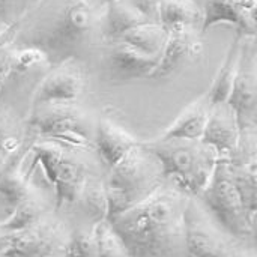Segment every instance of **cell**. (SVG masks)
<instances>
[{"label": "cell", "mask_w": 257, "mask_h": 257, "mask_svg": "<svg viewBox=\"0 0 257 257\" xmlns=\"http://www.w3.org/2000/svg\"><path fill=\"white\" fill-rule=\"evenodd\" d=\"M105 0H42L14 36L18 47L41 50L57 65L92 54L102 44Z\"/></svg>", "instance_id": "1"}, {"label": "cell", "mask_w": 257, "mask_h": 257, "mask_svg": "<svg viewBox=\"0 0 257 257\" xmlns=\"http://www.w3.org/2000/svg\"><path fill=\"white\" fill-rule=\"evenodd\" d=\"M191 194L172 178L139 205L108 218L133 257H187L185 209Z\"/></svg>", "instance_id": "2"}, {"label": "cell", "mask_w": 257, "mask_h": 257, "mask_svg": "<svg viewBox=\"0 0 257 257\" xmlns=\"http://www.w3.org/2000/svg\"><path fill=\"white\" fill-rule=\"evenodd\" d=\"M30 170L39 167L54 194V209L66 212L78 199L86 181L105 172L93 146H75L56 139H33Z\"/></svg>", "instance_id": "3"}, {"label": "cell", "mask_w": 257, "mask_h": 257, "mask_svg": "<svg viewBox=\"0 0 257 257\" xmlns=\"http://www.w3.org/2000/svg\"><path fill=\"white\" fill-rule=\"evenodd\" d=\"M166 172L160 158L143 140L105 172L104 185L108 218L148 199L164 181Z\"/></svg>", "instance_id": "4"}, {"label": "cell", "mask_w": 257, "mask_h": 257, "mask_svg": "<svg viewBox=\"0 0 257 257\" xmlns=\"http://www.w3.org/2000/svg\"><path fill=\"white\" fill-rule=\"evenodd\" d=\"M145 143L160 158L166 176L191 196H199L205 190L220 160L218 152L202 139L155 137Z\"/></svg>", "instance_id": "5"}, {"label": "cell", "mask_w": 257, "mask_h": 257, "mask_svg": "<svg viewBox=\"0 0 257 257\" xmlns=\"http://www.w3.org/2000/svg\"><path fill=\"white\" fill-rule=\"evenodd\" d=\"M96 117L83 101L47 102L29 108L26 126L35 139H56L75 146H93Z\"/></svg>", "instance_id": "6"}, {"label": "cell", "mask_w": 257, "mask_h": 257, "mask_svg": "<svg viewBox=\"0 0 257 257\" xmlns=\"http://www.w3.org/2000/svg\"><path fill=\"white\" fill-rule=\"evenodd\" d=\"M197 197L235 239L254 242L256 224L245 211L224 157H220L208 185Z\"/></svg>", "instance_id": "7"}, {"label": "cell", "mask_w": 257, "mask_h": 257, "mask_svg": "<svg viewBox=\"0 0 257 257\" xmlns=\"http://www.w3.org/2000/svg\"><path fill=\"white\" fill-rule=\"evenodd\" d=\"M238 244L202 200L191 196L185 209L187 257H229Z\"/></svg>", "instance_id": "8"}, {"label": "cell", "mask_w": 257, "mask_h": 257, "mask_svg": "<svg viewBox=\"0 0 257 257\" xmlns=\"http://www.w3.org/2000/svg\"><path fill=\"white\" fill-rule=\"evenodd\" d=\"M71 224L56 209L41 217L33 224L14 232L5 257H56L62 256L68 244Z\"/></svg>", "instance_id": "9"}, {"label": "cell", "mask_w": 257, "mask_h": 257, "mask_svg": "<svg viewBox=\"0 0 257 257\" xmlns=\"http://www.w3.org/2000/svg\"><path fill=\"white\" fill-rule=\"evenodd\" d=\"M98 51L104 74L111 83L151 78L160 60L122 38L102 41Z\"/></svg>", "instance_id": "10"}, {"label": "cell", "mask_w": 257, "mask_h": 257, "mask_svg": "<svg viewBox=\"0 0 257 257\" xmlns=\"http://www.w3.org/2000/svg\"><path fill=\"white\" fill-rule=\"evenodd\" d=\"M89 86L86 63L78 59H68L53 65L36 86L30 107L47 102L83 101Z\"/></svg>", "instance_id": "11"}, {"label": "cell", "mask_w": 257, "mask_h": 257, "mask_svg": "<svg viewBox=\"0 0 257 257\" xmlns=\"http://www.w3.org/2000/svg\"><path fill=\"white\" fill-rule=\"evenodd\" d=\"M227 104L238 117L239 128L257 126V51L256 39L244 38L238 60L236 75Z\"/></svg>", "instance_id": "12"}, {"label": "cell", "mask_w": 257, "mask_h": 257, "mask_svg": "<svg viewBox=\"0 0 257 257\" xmlns=\"http://www.w3.org/2000/svg\"><path fill=\"white\" fill-rule=\"evenodd\" d=\"M227 160L232 181L241 196L250 220L256 224L257 214V126L241 130L238 143Z\"/></svg>", "instance_id": "13"}, {"label": "cell", "mask_w": 257, "mask_h": 257, "mask_svg": "<svg viewBox=\"0 0 257 257\" xmlns=\"http://www.w3.org/2000/svg\"><path fill=\"white\" fill-rule=\"evenodd\" d=\"M200 27L179 24L167 29V38L151 80H167L178 75L203 54Z\"/></svg>", "instance_id": "14"}, {"label": "cell", "mask_w": 257, "mask_h": 257, "mask_svg": "<svg viewBox=\"0 0 257 257\" xmlns=\"http://www.w3.org/2000/svg\"><path fill=\"white\" fill-rule=\"evenodd\" d=\"M256 8L257 0H203L200 30L229 24L244 38H256Z\"/></svg>", "instance_id": "15"}, {"label": "cell", "mask_w": 257, "mask_h": 257, "mask_svg": "<svg viewBox=\"0 0 257 257\" xmlns=\"http://www.w3.org/2000/svg\"><path fill=\"white\" fill-rule=\"evenodd\" d=\"M35 137L29 134L20 149L11 154L0 167V197L6 202L9 212L33 187L30 170V145Z\"/></svg>", "instance_id": "16"}, {"label": "cell", "mask_w": 257, "mask_h": 257, "mask_svg": "<svg viewBox=\"0 0 257 257\" xmlns=\"http://www.w3.org/2000/svg\"><path fill=\"white\" fill-rule=\"evenodd\" d=\"M137 143H140V140L110 116L99 114L96 117L93 148L105 172L119 163Z\"/></svg>", "instance_id": "17"}, {"label": "cell", "mask_w": 257, "mask_h": 257, "mask_svg": "<svg viewBox=\"0 0 257 257\" xmlns=\"http://www.w3.org/2000/svg\"><path fill=\"white\" fill-rule=\"evenodd\" d=\"M105 172H99L92 175L75 203L63 214L69 223H86V224H98L108 217V205H107V194L104 185Z\"/></svg>", "instance_id": "18"}, {"label": "cell", "mask_w": 257, "mask_h": 257, "mask_svg": "<svg viewBox=\"0 0 257 257\" xmlns=\"http://www.w3.org/2000/svg\"><path fill=\"white\" fill-rule=\"evenodd\" d=\"M241 128L236 113L227 104H214L202 136V140L212 146L220 157H227L238 143Z\"/></svg>", "instance_id": "19"}, {"label": "cell", "mask_w": 257, "mask_h": 257, "mask_svg": "<svg viewBox=\"0 0 257 257\" xmlns=\"http://www.w3.org/2000/svg\"><path fill=\"white\" fill-rule=\"evenodd\" d=\"M54 211V194L53 190L48 193L38 187H32L30 191L17 203V206L11 211L9 217L0 221V226L11 230L18 232L35 221H38L45 214Z\"/></svg>", "instance_id": "20"}, {"label": "cell", "mask_w": 257, "mask_h": 257, "mask_svg": "<svg viewBox=\"0 0 257 257\" xmlns=\"http://www.w3.org/2000/svg\"><path fill=\"white\" fill-rule=\"evenodd\" d=\"M211 108H212V102L208 93L205 92L203 95L191 101L158 137L191 139V140L202 139Z\"/></svg>", "instance_id": "21"}, {"label": "cell", "mask_w": 257, "mask_h": 257, "mask_svg": "<svg viewBox=\"0 0 257 257\" xmlns=\"http://www.w3.org/2000/svg\"><path fill=\"white\" fill-rule=\"evenodd\" d=\"M145 23L152 21L146 20L126 0H105L102 14V41L117 39Z\"/></svg>", "instance_id": "22"}, {"label": "cell", "mask_w": 257, "mask_h": 257, "mask_svg": "<svg viewBox=\"0 0 257 257\" xmlns=\"http://www.w3.org/2000/svg\"><path fill=\"white\" fill-rule=\"evenodd\" d=\"M244 36L239 33H235L226 56L221 62V65L218 66L215 77L212 80L211 87L208 89V96L214 104H223L227 102V98L230 95L232 90V84L236 75V69H238V60H239V53H241V44H242Z\"/></svg>", "instance_id": "23"}, {"label": "cell", "mask_w": 257, "mask_h": 257, "mask_svg": "<svg viewBox=\"0 0 257 257\" xmlns=\"http://www.w3.org/2000/svg\"><path fill=\"white\" fill-rule=\"evenodd\" d=\"M26 117L17 110L0 104V154L8 158L27 140Z\"/></svg>", "instance_id": "24"}, {"label": "cell", "mask_w": 257, "mask_h": 257, "mask_svg": "<svg viewBox=\"0 0 257 257\" xmlns=\"http://www.w3.org/2000/svg\"><path fill=\"white\" fill-rule=\"evenodd\" d=\"M158 23L166 29L173 26H202V5L196 0H161Z\"/></svg>", "instance_id": "25"}, {"label": "cell", "mask_w": 257, "mask_h": 257, "mask_svg": "<svg viewBox=\"0 0 257 257\" xmlns=\"http://www.w3.org/2000/svg\"><path fill=\"white\" fill-rule=\"evenodd\" d=\"M142 51L160 57L167 38V29L160 23H145L120 36Z\"/></svg>", "instance_id": "26"}, {"label": "cell", "mask_w": 257, "mask_h": 257, "mask_svg": "<svg viewBox=\"0 0 257 257\" xmlns=\"http://www.w3.org/2000/svg\"><path fill=\"white\" fill-rule=\"evenodd\" d=\"M71 233L62 257H96L95 226L86 223H69Z\"/></svg>", "instance_id": "27"}, {"label": "cell", "mask_w": 257, "mask_h": 257, "mask_svg": "<svg viewBox=\"0 0 257 257\" xmlns=\"http://www.w3.org/2000/svg\"><path fill=\"white\" fill-rule=\"evenodd\" d=\"M42 0H0V32H17Z\"/></svg>", "instance_id": "28"}, {"label": "cell", "mask_w": 257, "mask_h": 257, "mask_svg": "<svg viewBox=\"0 0 257 257\" xmlns=\"http://www.w3.org/2000/svg\"><path fill=\"white\" fill-rule=\"evenodd\" d=\"M96 257H133L119 235L113 230L108 220L98 223L93 229Z\"/></svg>", "instance_id": "29"}, {"label": "cell", "mask_w": 257, "mask_h": 257, "mask_svg": "<svg viewBox=\"0 0 257 257\" xmlns=\"http://www.w3.org/2000/svg\"><path fill=\"white\" fill-rule=\"evenodd\" d=\"M14 36H15V32H11L0 39V92L5 86L8 74L11 71L15 50H17V47L14 44Z\"/></svg>", "instance_id": "30"}, {"label": "cell", "mask_w": 257, "mask_h": 257, "mask_svg": "<svg viewBox=\"0 0 257 257\" xmlns=\"http://www.w3.org/2000/svg\"><path fill=\"white\" fill-rule=\"evenodd\" d=\"M131 6H134L146 20L152 23H158L161 0H126Z\"/></svg>", "instance_id": "31"}, {"label": "cell", "mask_w": 257, "mask_h": 257, "mask_svg": "<svg viewBox=\"0 0 257 257\" xmlns=\"http://www.w3.org/2000/svg\"><path fill=\"white\" fill-rule=\"evenodd\" d=\"M229 257H256L253 242H239Z\"/></svg>", "instance_id": "32"}, {"label": "cell", "mask_w": 257, "mask_h": 257, "mask_svg": "<svg viewBox=\"0 0 257 257\" xmlns=\"http://www.w3.org/2000/svg\"><path fill=\"white\" fill-rule=\"evenodd\" d=\"M12 236H14V232L0 226V254L6 251V248L9 247V244L12 241Z\"/></svg>", "instance_id": "33"}, {"label": "cell", "mask_w": 257, "mask_h": 257, "mask_svg": "<svg viewBox=\"0 0 257 257\" xmlns=\"http://www.w3.org/2000/svg\"><path fill=\"white\" fill-rule=\"evenodd\" d=\"M5 160H6V158H5V157H3V155L0 154V167L3 166V163H5Z\"/></svg>", "instance_id": "34"}, {"label": "cell", "mask_w": 257, "mask_h": 257, "mask_svg": "<svg viewBox=\"0 0 257 257\" xmlns=\"http://www.w3.org/2000/svg\"><path fill=\"white\" fill-rule=\"evenodd\" d=\"M196 2H199V3H200V5H202V2H203V0H196Z\"/></svg>", "instance_id": "35"}, {"label": "cell", "mask_w": 257, "mask_h": 257, "mask_svg": "<svg viewBox=\"0 0 257 257\" xmlns=\"http://www.w3.org/2000/svg\"><path fill=\"white\" fill-rule=\"evenodd\" d=\"M56 257H62V256H56Z\"/></svg>", "instance_id": "36"}]
</instances>
